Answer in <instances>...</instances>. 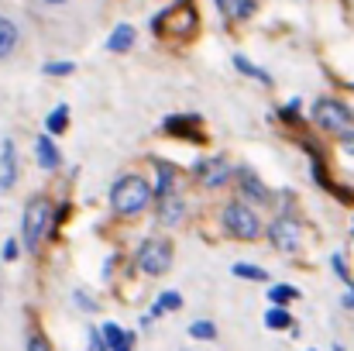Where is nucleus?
<instances>
[{
  "mask_svg": "<svg viewBox=\"0 0 354 351\" xmlns=\"http://www.w3.org/2000/svg\"><path fill=\"white\" fill-rule=\"evenodd\" d=\"M351 234H354V224H351Z\"/></svg>",
  "mask_w": 354,
  "mask_h": 351,
  "instance_id": "nucleus-36",
  "label": "nucleus"
},
{
  "mask_svg": "<svg viewBox=\"0 0 354 351\" xmlns=\"http://www.w3.org/2000/svg\"><path fill=\"white\" fill-rule=\"evenodd\" d=\"M282 117H286L289 124H292V120H299V100H296V97H292V100L286 104V111H282Z\"/></svg>",
  "mask_w": 354,
  "mask_h": 351,
  "instance_id": "nucleus-28",
  "label": "nucleus"
},
{
  "mask_svg": "<svg viewBox=\"0 0 354 351\" xmlns=\"http://www.w3.org/2000/svg\"><path fill=\"white\" fill-rule=\"evenodd\" d=\"M344 307L354 310V282H348V289H344Z\"/></svg>",
  "mask_w": 354,
  "mask_h": 351,
  "instance_id": "nucleus-33",
  "label": "nucleus"
},
{
  "mask_svg": "<svg viewBox=\"0 0 354 351\" xmlns=\"http://www.w3.org/2000/svg\"><path fill=\"white\" fill-rule=\"evenodd\" d=\"M17 251H21V248H17V237H7V241H3V262H14Z\"/></svg>",
  "mask_w": 354,
  "mask_h": 351,
  "instance_id": "nucleus-27",
  "label": "nucleus"
},
{
  "mask_svg": "<svg viewBox=\"0 0 354 351\" xmlns=\"http://www.w3.org/2000/svg\"><path fill=\"white\" fill-rule=\"evenodd\" d=\"M172 183H176V169H172V165H165V162H158V179H155L151 197H155V200L169 197V193H172Z\"/></svg>",
  "mask_w": 354,
  "mask_h": 351,
  "instance_id": "nucleus-15",
  "label": "nucleus"
},
{
  "mask_svg": "<svg viewBox=\"0 0 354 351\" xmlns=\"http://www.w3.org/2000/svg\"><path fill=\"white\" fill-rule=\"evenodd\" d=\"M265 327H272V331H286V327H292V314L282 310V307H272V310H265Z\"/></svg>",
  "mask_w": 354,
  "mask_h": 351,
  "instance_id": "nucleus-19",
  "label": "nucleus"
},
{
  "mask_svg": "<svg viewBox=\"0 0 354 351\" xmlns=\"http://www.w3.org/2000/svg\"><path fill=\"white\" fill-rule=\"evenodd\" d=\"M341 152H344V155H354V131H344V134H341Z\"/></svg>",
  "mask_w": 354,
  "mask_h": 351,
  "instance_id": "nucleus-30",
  "label": "nucleus"
},
{
  "mask_svg": "<svg viewBox=\"0 0 354 351\" xmlns=\"http://www.w3.org/2000/svg\"><path fill=\"white\" fill-rule=\"evenodd\" d=\"M52 224V210H48V200L45 197H31L28 207H24V244L35 251L41 244V237Z\"/></svg>",
  "mask_w": 354,
  "mask_h": 351,
  "instance_id": "nucleus-2",
  "label": "nucleus"
},
{
  "mask_svg": "<svg viewBox=\"0 0 354 351\" xmlns=\"http://www.w3.org/2000/svg\"><path fill=\"white\" fill-rule=\"evenodd\" d=\"M14 45H17V28L0 14V59H7L14 52Z\"/></svg>",
  "mask_w": 354,
  "mask_h": 351,
  "instance_id": "nucleus-16",
  "label": "nucleus"
},
{
  "mask_svg": "<svg viewBox=\"0 0 354 351\" xmlns=\"http://www.w3.org/2000/svg\"><path fill=\"white\" fill-rule=\"evenodd\" d=\"M138 265H141V272H148V276L169 272V265H172V248H169V241H162V237L145 241V244H141V255H138Z\"/></svg>",
  "mask_w": 354,
  "mask_h": 351,
  "instance_id": "nucleus-5",
  "label": "nucleus"
},
{
  "mask_svg": "<svg viewBox=\"0 0 354 351\" xmlns=\"http://www.w3.org/2000/svg\"><path fill=\"white\" fill-rule=\"evenodd\" d=\"M100 338L107 341V351H134V338L124 334L118 324H104V334Z\"/></svg>",
  "mask_w": 354,
  "mask_h": 351,
  "instance_id": "nucleus-14",
  "label": "nucleus"
},
{
  "mask_svg": "<svg viewBox=\"0 0 354 351\" xmlns=\"http://www.w3.org/2000/svg\"><path fill=\"white\" fill-rule=\"evenodd\" d=\"M334 272H337L344 282H351V272H348V265H344V258H341V255H334Z\"/></svg>",
  "mask_w": 354,
  "mask_h": 351,
  "instance_id": "nucleus-29",
  "label": "nucleus"
},
{
  "mask_svg": "<svg viewBox=\"0 0 354 351\" xmlns=\"http://www.w3.org/2000/svg\"><path fill=\"white\" fill-rule=\"evenodd\" d=\"M179 307H183V296H179V293H162V296L151 303V317H162V314L179 310Z\"/></svg>",
  "mask_w": 354,
  "mask_h": 351,
  "instance_id": "nucleus-20",
  "label": "nucleus"
},
{
  "mask_svg": "<svg viewBox=\"0 0 354 351\" xmlns=\"http://www.w3.org/2000/svg\"><path fill=\"white\" fill-rule=\"evenodd\" d=\"M17 183V155H14V141L3 138L0 141V190H10Z\"/></svg>",
  "mask_w": 354,
  "mask_h": 351,
  "instance_id": "nucleus-10",
  "label": "nucleus"
},
{
  "mask_svg": "<svg viewBox=\"0 0 354 351\" xmlns=\"http://www.w3.org/2000/svg\"><path fill=\"white\" fill-rule=\"evenodd\" d=\"M45 73L48 76H69L73 73V62H45Z\"/></svg>",
  "mask_w": 354,
  "mask_h": 351,
  "instance_id": "nucleus-26",
  "label": "nucleus"
},
{
  "mask_svg": "<svg viewBox=\"0 0 354 351\" xmlns=\"http://www.w3.org/2000/svg\"><path fill=\"white\" fill-rule=\"evenodd\" d=\"M48 3H62V0H48Z\"/></svg>",
  "mask_w": 354,
  "mask_h": 351,
  "instance_id": "nucleus-35",
  "label": "nucleus"
},
{
  "mask_svg": "<svg viewBox=\"0 0 354 351\" xmlns=\"http://www.w3.org/2000/svg\"><path fill=\"white\" fill-rule=\"evenodd\" d=\"M231 272H234V276H241V279H258V282H268V272H265V269H258V265H248V262H237Z\"/></svg>",
  "mask_w": 354,
  "mask_h": 351,
  "instance_id": "nucleus-24",
  "label": "nucleus"
},
{
  "mask_svg": "<svg viewBox=\"0 0 354 351\" xmlns=\"http://www.w3.org/2000/svg\"><path fill=\"white\" fill-rule=\"evenodd\" d=\"M176 24L172 28V35H189L193 28H196V14H193V7L189 3H176V7H169L165 14H158V17H151V31H158L162 24Z\"/></svg>",
  "mask_w": 354,
  "mask_h": 351,
  "instance_id": "nucleus-6",
  "label": "nucleus"
},
{
  "mask_svg": "<svg viewBox=\"0 0 354 351\" xmlns=\"http://www.w3.org/2000/svg\"><path fill=\"white\" fill-rule=\"evenodd\" d=\"M224 228H227V234H234L241 241H254L261 234V221L254 217V210L248 204L234 200V204L224 207Z\"/></svg>",
  "mask_w": 354,
  "mask_h": 351,
  "instance_id": "nucleus-3",
  "label": "nucleus"
},
{
  "mask_svg": "<svg viewBox=\"0 0 354 351\" xmlns=\"http://www.w3.org/2000/svg\"><path fill=\"white\" fill-rule=\"evenodd\" d=\"M90 351H107V341L100 338V331H93V334H90Z\"/></svg>",
  "mask_w": 354,
  "mask_h": 351,
  "instance_id": "nucleus-32",
  "label": "nucleus"
},
{
  "mask_svg": "<svg viewBox=\"0 0 354 351\" xmlns=\"http://www.w3.org/2000/svg\"><path fill=\"white\" fill-rule=\"evenodd\" d=\"M217 7L227 17H251L254 14V0H217Z\"/></svg>",
  "mask_w": 354,
  "mask_h": 351,
  "instance_id": "nucleus-18",
  "label": "nucleus"
},
{
  "mask_svg": "<svg viewBox=\"0 0 354 351\" xmlns=\"http://www.w3.org/2000/svg\"><path fill=\"white\" fill-rule=\"evenodd\" d=\"M76 300H80V303H83V307H86V310H93V300H90V296H86V293H83V289H80V293H76Z\"/></svg>",
  "mask_w": 354,
  "mask_h": 351,
  "instance_id": "nucleus-34",
  "label": "nucleus"
},
{
  "mask_svg": "<svg viewBox=\"0 0 354 351\" xmlns=\"http://www.w3.org/2000/svg\"><path fill=\"white\" fill-rule=\"evenodd\" d=\"M234 179H237V186H241V193H244V200H258V204H268V186L251 172V169H237L234 172Z\"/></svg>",
  "mask_w": 354,
  "mask_h": 351,
  "instance_id": "nucleus-9",
  "label": "nucleus"
},
{
  "mask_svg": "<svg viewBox=\"0 0 354 351\" xmlns=\"http://www.w3.org/2000/svg\"><path fill=\"white\" fill-rule=\"evenodd\" d=\"M28 351H52V348H48V341H45V338H38V334H35V338H28Z\"/></svg>",
  "mask_w": 354,
  "mask_h": 351,
  "instance_id": "nucleus-31",
  "label": "nucleus"
},
{
  "mask_svg": "<svg viewBox=\"0 0 354 351\" xmlns=\"http://www.w3.org/2000/svg\"><path fill=\"white\" fill-rule=\"evenodd\" d=\"M296 296H299V289H296V286H272V289H268L272 307H282V303H289V300H296Z\"/></svg>",
  "mask_w": 354,
  "mask_h": 351,
  "instance_id": "nucleus-23",
  "label": "nucleus"
},
{
  "mask_svg": "<svg viewBox=\"0 0 354 351\" xmlns=\"http://www.w3.org/2000/svg\"><path fill=\"white\" fill-rule=\"evenodd\" d=\"M35 159H38V165H41L45 172H55V169L62 165V155H59L52 134H38V141H35Z\"/></svg>",
  "mask_w": 354,
  "mask_h": 351,
  "instance_id": "nucleus-11",
  "label": "nucleus"
},
{
  "mask_svg": "<svg viewBox=\"0 0 354 351\" xmlns=\"http://www.w3.org/2000/svg\"><path fill=\"white\" fill-rule=\"evenodd\" d=\"M189 338H196V341H214V338H217V327H214L210 321H196V324L189 327Z\"/></svg>",
  "mask_w": 354,
  "mask_h": 351,
  "instance_id": "nucleus-25",
  "label": "nucleus"
},
{
  "mask_svg": "<svg viewBox=\"0 0 354 351\" xmlns=\"http://www.w3.org/2000/svg\"><path fill=\"white\" fill-rule=\"evenodd\" d=\"M268 237H272V244H275L279 251H296V248H299V228H296L292 217H279V221H272Z\"/></svg>",
  "mask_w": 354,
  "mask_h": 351,
  "instance_id": "nucleus-7",
  "label": "nucleus"
},
{
  "mask_svg": "<svg viewBox=\"0 0 354 351\" xmlns=\"http://www.w3.org/2000/svg\"><path fill=\"white\" fill-rule=\"evenodd\" d=\"M66 120H69V107H66V104H59V107L48 114V120H45L48 134H59V131H66Z\"/></svg>",
  "mask_w": 354,
  "mask_h": 351,
  "instance_id": "nucleus-21",
  "label": "nucleus"
},
{
  "mask_svg": "<svg viewBox=\"0 0 354 351\" xmlns=\"http://www.w3.org/2000/svg\"><path fill=\"white\" fill-rule=\"evenodd\" d=\"M196 124H200V117H196V114H186V117L176 114V117H169V120H165V131H169V134H183V138H193V141H200V134L193 131Z\"/></svg>",
  "mask_w": 354,
  "mask_h": 351,
  "instance_id": "nucleus-13",
  "label": "nucleus"
},
{
  "mask_svg": "<svg viewBox=\"0 0 354 351\" xmlns=\"http://www.w3.org/2000/svg\"><path fill=\"white\" fill-rule=\"evenodd\" d=\"M111 204L120 217H138L148 210L151 204V186L141 179V176H120L111 190Z\"/></svg>",
  "mask_w": 354,
  "mask_h": 351,
  "instance_id": "nucleus-1",
  "label": "nucleus"
},
{
  "mask_svg": "<svg viewBox=\"0 0 354 351\" xmlns=\"http://www.w3.org/2000/svg\"><path fill=\"white\" fill-rule=\"evenodd\" d=\"M313 120L324 127V131H334V134H344L348 127H351V120H354V114L341 104V100H317L313 104Z\"/></svg>",
  "mask_w": 354,
  "mask_h": 351,
  "instance_id": "nucleus-4",
  "label": "nucleus"
},
{
  "mask_svg": "<svg viewBox=\"0 0 354 351\" xmlns=\"http://www.w3.org/2000/svg\"><path fill=\"white\" fill-rule=\"evenodd\" d=\"M234 66L244 73V76H254V80H261V83H272V76L265 73V69H258L251 59H244V55H234Z\"/></svg>",
  "mask_w": 354,
  "mask_h": 351,
  "instance_id": "nucleus-22",
  "label": "nucleus"
},
{
  "mask_svg": "<svg viewBox=\"0 0 354 351\" xmlns=\"http://www.w3.org/2000/svg\"><path fill=\"white\" fill-rule=\"evenodd\" d=\"M131 45H134V28H131V24H120V28H114V35H111L107 48H111V52H127Z\"/></svg>",
  "mask_w": 354,
  "mask_h": 351,
  "instance_id": "nucleus-17",
  "label": "nucleus"
},
{
  "mask_svg": "<svg viewBox=\"0 0 354 351\" xmlns=\"http://www.w3.org/2000/svg\"><path fill=\"white\" fill-rule=\"evenodd\" d=\"M183 214H186V207H183V200H179L176 193H169V197H162V200H158V221H162L165 228L179 224V221H183Z\"/></svg>",
  "mask_w": 354,
  "mask_h": 351,
  "instance_id": "nucleus-12",
  "label": "nucleus"
},
{
  "mask_svg": "<svg viewBox=\"0 0 354 351\" xmlns=\"http://www.w3.org/2000/svg\"><path fill=\"white\" fill-rule=\"evenodd\" d=\"M196 172H200V183H203V186H210V190H221L224 183H231V179H234V169H231L224 159L200 162V165H196Z\"/></svg>",
  "mask_w": 354,
  "mask_h": 351,
  "instance_id": "nucleus-8",
  "label": "nucleus"
}]
</instances>
